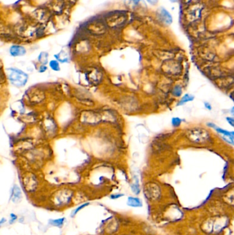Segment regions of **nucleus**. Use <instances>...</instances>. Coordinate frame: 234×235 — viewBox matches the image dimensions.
<instances>
[{"label":"nucleus","instance_id":"2eb2a0df","mask_svg":"<svg viewBox=\"0 0 234 235\" xmlns=\"http://www.w3.org/2000/svg\"><path fill=\"white\" fill-rule=\"evenodd\" d=\"M172 125L174 127H179L182 123V120L179 117H174L172 118Z\"/></svg>","mask_w":234,"mask_h":235},{"label":"nucleus","instance_id":"f03ea898","mask_svg":"<svg viewBox=\"0 0 234 235\" xmlns=\"http://www.w3.org/2000/svg\"><path fill=\"white\" fill-rule=\"evenodd\" d=\"M186 135L190 141L195 143H203L210 139L208 131L203 128H192L188 130Z\"/></svg>","mask_w":234,"mask_h":235},{"label":"nucleus","instance_id":"a211bd4d","mask_svg":"<svg viewBox=\"0 0 234 235\" xmlns=\"http://www.w3.org/2000/svg\"><path fill=\"white\" fill-rule=\"evenodd\" d=\"M226 120L227 121V123H228L229 125L231 126V127L234 128V116L233 117H227Z\"/></svg>","mask_w":234,"mask_h":235},{"label":"nucleus","instance_id":"1a4fd4ad","mask_svg":"<svg viewBox=\"0 0 234 235\" xmlns=\"http://www.w3.org/2000/svg\"><path fill=\"white\" fill-rule=\"evenodd\" d=\"M65 218L63 217V218L57 219H51L49 221V224L52 225V226H57V227H61L63 225L64 222H65Z\"/></svg>","mask_w":234,"mask_h":235},{"label":"nucleus","instance_id":"b1692460","mask_svg":"<svg viewBox=\"0 0 234 235\" xmlns=\"http://www.w3.org/2000/svg\"><path fill=\"white\" fill-rule=\"evenodd\" d=\"M6 220L5 219H4V218H2L1 219V221H0V224L2 225V224H4V222H6Z\"/></svg>","mask_w":234,"mask_h":235},{"label":"nucleus","instance_id":"4468645a","mask_svg":"<svg viewBox=\"0 0 234 235\" xmlns=\"http://www.w3.org/2000/svg\"><path fill=\"white\" fill-rule=\"evenodd\" d=\"M182 92H183V91H182V87H181V85H176L175 87L173 88L172 94L176 97H180V96H181V94H182Z\"/></svg>","mask_w":234,"mask_h":235},{"label":"nucleus","instance_id":"dca6fc26","mask_svg":"<svg viewBox=\"0 0 234 235\" xmlns=\"http://www.w3.org/2000/svg\"><path fill=\"white\" fill-rule=\"evenodd\" d=\"M89 203H83V204H82V205H81V206H80L79 207H78L75 210H74V212H73V214H72V216H75L76 214H77V212H79L80 210H82V208H84V207H86V206H89Z\"/></svg>","mask_w":234,"mask_h":235},{"label":"nucleus","instance_id":"0eeeda50","mask_svg":"<svg viewBox=\"0 0 234 235\" xmlns=\"http://www.w3.org/2000/svg\"><path fill=\"white\" fill-rule=\"evenodd\" d=\"M127 205L130 206V207L134 208H139L142 206V201L140 198L129 197L127 199Z\"/></svg>","mask_w":234,"mask_h":235},{"label":"nucleus","instance_id":"412c9836","mask_svg":"<svg viewBox=\"0 0 234 235\" xmlns=\"http://www.w3.org/2000/svg\"><path fill=\"white\" fill-rule=\"evenodd\" d=\"M151 5H156L158 3V0H146Z\"/></svg>","mask_w":234,"mask_h":235},{"label":"nucleus","instance_id":"5701e85b","mask_svg":"<svg viewBox=\"0 0 234 235\" xmlns=\"http://www.w3.org/2000/svg\"><path fill=\"white\" fill-rule=\"evenodd\" d=\"M47 69V67L44 65H41V67H40V69H39V72H44L45 71H46Z\"/></svg>","mask_w":234,"mask_h":235},{"label":"nucleus","instance_id":"6ab92c4d","mask_svg":"<svg viewBox=\"0 0 234 235\" xmlns=\"http://www.w3.org/2000/svg\"><path fill=\"white\" fill-rule=\"evenodd\" d=\"M16 219H17V216L15 215V214H13V213L10 214V222H9L10 224H13V223L16 220Z\"/></svg>","mask_w":234,"mask_h":235},{"label":"nucleus","instance_id":"7ed1b4c3","mask_svg":"<svg viewBox=\"0 0 234 235\" xmlns=\"http://www.w3.org/2000/svg\"><path fill=\"white\" fill-rule=\"evenodd\" d=\"M208 126L215 129L219 134H220L225 141L228 142L229 144L234 145V131H227V130L223 129L222 128L216 126L213 123H208Z\"/></svg>","mask_w":234,"mask_h":235},{"label":"nucleus","instance_id":"a878e982","mask_svg":"<svg viewBox=\"0 0 234 235\" xmlns=\"http://www.w3.org/2000/svg\"><path fill=\"white\" fill-rule=\"evenodd\" d=\"M178 0H170L171 2H173V3H175V2H177Z\"/></svg>","mask_w":234,"mask_h":235},{"label":"nucleus","instance_id":"9d476101","mask_svg":"<svg viewBox=\"0 0 234 235\" xmlns=\"http://www.w3.org/2000/svg\"><path fill=\"white\" fill-rule=\"evenodd\" d=\"M38 60L41 64L45 65L48 62V54L45 52H42L39 55Z\"/></svg>","mask_w":234,"mask_h":235},{"label":"nucleus","instance_id":"f3484780","mask_svg":"<svg viewBox=\"0 0 234 235\" xmlns=\"http://www.w3.org/2000/svg\"><path fill=\"white\" fill-rule=\"evenodd\" d=\"M126 2H127L126 5L129 6V5H137L139 2L140 1V0H125Z\"/></svg>","mask_w":234,"mask_h":235},{"label":"nucleus","instance_id":"423d86ee","mask_svg":"<svg viewBox=\"0 0 234 235\" xmlns=\"http://www.w3.org/2000/svg\"><path fill=\"white\" fill-rule=\"evenodd\" d=\"M22 197V193L21 191V189L18 186L14 185L13 188L12 189V193H11V199L12 201L14 203H18L19 201H20V200L21 199Z\"/></svg>","mask_w":234,"mask_h":235},{"label":"nucleus","instance_id":"6e6552de","mask_svg":"<svg viewBox=\"0 0 234 235\" xmlns=\"http://www.w3.org/2000/svg\"><path fill=\"white\" fill-rule=\"evenodd\" d=\"M194 98H194L193 95L190 94H184V96H183V97L181 98V100H180L179 102H178L177 105H179V106L183 105L188 102H191V101L194 100Z\"/></svg>","mask_w":234,"mask_h":235},{"label":"nucleus","instance_id":"393cba45","mask_svg":"<svg viewBox=\"0 0 234 235\" xmlns=\"http://www.w3.org/2000/svg\"><path fill=\"white\" fill-rule=\"evenodd\" d=\"M231 115H233V116H234V107H233L231 109Z\"/></svg>","mask_w":234,"mask_h":235},{"label":"nucleus","instance_id":"4be33fe9","mask_svg":"<svg viewBox=\"0 0 234 235\" xmlns=\"http://www.w3.org/2000/svg\"><path fill=\"white\" fill-rule=\"evenodd\" d=\"M204 105H205V108L208 109V110H211V109H212V105H211L209 102H204Z\"/></svg>","mask_w":234,"mask_h":235},{"label":"nucleus","instance_id":"ddd939ff","mask_svg":"<svg viewBox=\"0 0 234 235\" xmlns=\"http://www.w3.org/2000/svg\"><path fill=\"white\" fill-rule=\"evenodd\" d=\"M49 67L54 71H59L60 70L59 63L57 60H52L49 61Z\"/></svg>","mask_w":234,"mask_h":235},{"label":"nucleus","instance_id":"20e7f679","mask_svg":"<svg viewBox=\"0 0 234 235\" xmlns=\"http://www.w3.org/2000/svg\"><path fill=\"white\" fill-rule=\"evenodd\" d=\"M9 52L10 55L12 56V57H21V56L26 54V49L24 46H21V45H14L10 47Z\"/></svg>","mask_w":234,"mask_h":235},{"label":"nucleus","instance_id":"aec40b11","mask_svg":"<svg viewBox=\"0 0 234 235\" xmlns=\"http://www.w3.org/2000/svg\"><path fill=\"white\" fill-rule=\"evenodd\" d=\"M122 196H124V194H115V195H111L110 198L112 199H118V198L122 197Z\"/></svg>","mask_w":234,"mask_h":235},{"label":"nucleus","instance_id":"39448f33","mask_svg":"<svg viewBox=\"0 0 234 235\" xmlns=\"http://www.w3.org/2000/svg\"><path fill=\"white\" fill-rule=\"evenodd\" d=\"M159 10V17L161 18V21L164 22L165 24L170 25L172 22V18L171 14L167 12L164 8L161 7Z\"/></svg>","mask_w":234,"mask_h":235},{"label":"nucleus","instance_id":"f8f14e48","mask_svg":"<svg viewBox=\"0 0 234 235\" xmlns=\"http://www.w3.org/2000/svg\"><path fill=\"white\" fill-rule=\"evenodd\" d=\"M62 52H60L59 54H55L54 55V57H56V59H57L58 61H59L61 63H66V62H68L69 61V57H67V54H65L63 56L62 54Z\"/></svg>","mask_w":234,"mask_h":235},{"label":"nucleus","instance_id":"9b49d317","mask_svg":"<svg viewBox=\"0 0 234 235\" xmlns=\"http://www.w3.org/2000/svg\"><path fill=\"white\" fill-rule=\"evenodd\" d=\"M135 183H133L131 185V190L133 192L134 194H135V195H139L141 191L140 184H139V181L137 177H135Z\"/></svg>","mask_w":234,"mask_h":235},{"label":"nucleus","instance_id":"f257e3e1","mask_svg":"<svg viewBox=\"0 0 234 235\" xmlns=\"http://www.w3.org/2000/svg\"><path fill=\"white\" fill-rule=\"evenodd\" d=\"M8 79L13 85L21 87L26 85L28 80V75L21 70L16 68H8L7 69Z\"/></svg>","mask_w":234,"mask_h":235}]
</instances>
